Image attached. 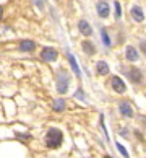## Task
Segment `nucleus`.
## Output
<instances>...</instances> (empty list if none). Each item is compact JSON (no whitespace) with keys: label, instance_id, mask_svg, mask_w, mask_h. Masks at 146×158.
<instances>
[{"label":"nucleus","instance_id":"12","mask_svg":"<svg viewBox=\"0 0 146 158\" xmlns=\"http://www.w3.org/2000/svg\"><path fill=\"white\" fill-rule=\"evenodd\" d=\"M81 49H83V52L86 56H94L96 54V46L89 39H85L83 43H81Z\"/></svg>","mask_w":146,"mask_h":158},{"label":"nucleus","instance_id":"21","mask_svg":"<svg viewBox=\"0 0 146 158\" xmlns=\"http://www.w3.org/2000/svg\"><path fill=\"white\" fill-rule=\"evenodd\" d=\"M77 98L85 99V95H83V90H81V88H78V91H77Z\"/></svg>","mask_w":146,"mask_h":158},{"label":"nucleus","instance_id":"5","mask_svg":"<svg viewBox=\"0 0 146 158\" xmlns=\"http://www.w3.org/2000/svg\"><path fill=\"white\" fill-rule=\"evenodd\" d=\"M41 59L44 62H55L58 59V52L54 48H44L41 51Z\"/></svg>","mask_w":146,"mask_h":158},{"label":"nucleus","instance_id":"22","mask_svg":"<svg viewBox=\"0 0 146 158\" xmlns=\"http://www.w3.org/2000/svg\"><path fill=\"white\" fill-rule=\"evenodd\" d=\"M2 18H3V7L0 5V20H2Z\"/></svg>","mask_w":146,"mask_h":158},{"label":"nucleus","instance_id":"1","mask_svg":"<svg viewBox=\"0 0 146 158\" xmlns=\"http://www.w3.org/2000/svg\"><path fill=\"white\" fill-rule=\"evenodd\" d=\"M44 143H45V147L50 148V150L60 148L62 143H63V132H62L58 127H50V129H47L45 137H44Z\"/></svg>","mask_w":146,"mask_h":158},{"label":"nucleus","instance_id":"6","mask_svg":"<svg viewBox=\"0 0 146 158\" xmlns=\"http://www.w3.org/2000/svg\"><path fill=\"white\" fill-rule=\"evenodd\" d=\"M119 111L124 118H133V108L128 101H119Z\"/></svg>","mask_w":146,"mask_h":158},{"label":"nucleus","instance_id":"17","mask_svg":"<svg viewBox=\"0 0 146 158\" xmlns=\"http://www.w3.org/2000/svg\"><path fill=\"white\" fill-rule=\"evenodd\" d=\"M33 3L36 5L39 10H44V8H45V3H47V2H45V0H33Z\"/></svg>","mask_w":146,"mask_h":158},{"label":"nucleus","instance_id":"20","mask_svg":"<svg viewBox=\"0 0 146 158\" xmlns=\"http://www.w3.org/2000/svg\"><path fill=\"white\" fill-rule=\"evenodd\" d=\"M140 49H141L143 54L146 56V41H140Z\"/></svg>","mask_w":146,"mask_h":158},{"label":"nucleus","instance_id":"14","mask_svg":"<svg viewBox=\"0 0 146 158\" xmlns=\"http://www.w3.org/2000/svg\"><path fill=\"white\" fill-rule=\"evenodd\" d=\"M65 108H67V103H65V99H63V98H57V99L52 101V109H54L55 113H63Z\"/></svg>","mask_w":146,"mask_h":158},{"label":"nucleus","instance_id":"16","mask_svg":"<svg viewBox=\"0 0 146 158\" xmlns=\"http://www.w3.org/2000/svg\"><path fill=\"white\" fill-rule=\"evenodd\" d=\"M101 38H102L104 46H106V48H110V38H109V33H107L106 28H102V30H101Z\"/></svg>","mask_w":146,"mask_h":158},{"label":"nucleus","instance_id":"19","mask_svg":"<svg viewBox=\"0 0 146 158\" xmlns=\"http://www.w3.org/2000/svg\"><path fill=\"white\" fill-rule=\"evenodd\" d=\"M117 148H119V152H120V153L124 155L125 158H128V152L125 150V147H124V145H122V143H117Z\"/></svg>","mask_w":146,"mask_h":158},{"label":"nucleus","instance_id":"10","mask_svg":"<svg viewBox=\"0 0 146 158\" xmlns=\"http://www.w3.org/2000/svg\"><path fill=\"white\" fill-rule=\"evenodd\" d=\"M78 31L83 34L85 38H89L91 34H93V28H91V25L86 20H80L78 21Z\"/></svg>","mask_w":146,"mask_h":158},{"label":"nucleus","instance_id":"13","mask_svg":"<svg viewBox=\"0 0 146 158\" xmlns=\"http://www.w3.org/2000/svg\"><path fill=\"white\" fill-rule=\"evenodd\" d=\"M34 49H36V43L31 39H25L20 43V51L21 52H33Z\"/></svg>","mask_w":146,"mask_h":158},{"label":"nucleus","instance_id":"15","mask_svg":"<svg viewBox=\"0 0 146 158\" xmlns=\"http://www.w3.org/2000/svg\"><path fill=\"white\" fill-rule=\"evenodd\" d=\"M109 64L107 62H104V60H99L96 64V73L97 75H107L109 73Z\"/></svg>","mask_w":146,"mask_h":158},{"label":"nucleus","instance_id":"2","mask_svg":"<svg viewBox=\"0 0 146 158\" xmlns=\"http://www.w3.org/2000/svg\"><path fill=\"white\" fill-rule=\"evenodd\" d=\"M55 88L58 95H65L70 88V73L67 69L60 67L55 73Z\"/></svg>","mask_w":146,"mask_h":158},{"label":"nucleus","instance_id":"3","mask_svg":"<svg viewBox=\"0 0 146 158\" xmlns=\"http://www.w3.org/2000/svg\"><path fill=\"white\" fill-rule=\"evenodd\" d=\"M124 69H125V72H127L128 80H130L132 83L138 85V83H141V81H143V72L138 67L132 65V67H124ZM124 69H122V70H124Z\"/></svg>","mask_w":146,"mask_h":158},{"label":"nucleus","instance_id":"11","mask_svg":"<svg viewBox=\"0 0 146 158\" xmlns=\"http://www.w3.org/2000/svg\"><path fill=\"white\" fill-rule=\"evenodd\" d=\"M67 59H68V62H70V67H72L73 73L80 78V77H81V70H80V67H78V62H77V59H75V56H73L70 51H67Z\"/></svg>","mask_w":146,"mask_h":158},{"label":"nucleus","instance_id":"7","mask_svg":"<svg viewBox=\"0 0 146 158\" xmlns=\"http://www.w3.org/2000/svg\"><path fill=\"white\" fill-rule=\"evenodd\" d=\"M96 10H97V15L101 16V18H107L109 13H110V7L106 0H101V2H97L96 5Z\"/></svg>","mask_w":146,"mask_h":158},{"label":"nucleus","instance_id":"9","mask_svg":"<svg viewBox=\"0 0 146 158\" xmlns=\"http://www.w3.org/2000/svg\"><path fill=\"white\" fill-rule=\"evenodd\" d=\"M130 15H132L133 21H136V23H141V21L144 20L143 8H141V7H138V5H133V7L130 8Z\"/></svg>","mask_w":146,"mask_h":158},{"label":"nucleus","instance_id":"23","mask_svg":"<svg viewBox=\"0 0 146 158\" xmlns=\"http://www.w3.org/2000/svg\"><path fill=\"white\" fill-rule=\"evenodd\" d=\"M104 158H112V156H110V155H106V156H104Z\"/></svg>","mask_w":146,"mask_h":158},{"label":"nucleus","instance_id":"18","mask_svg":"<svg viewBox=\"0 0 146 158\" xmlns=\"http://www.w3.org/2000/svg\"><path fill=\"white\" fill-rule=\"evenodd\" d=\"M115 18H120L122 16V8H120V2H115Z\"/></svg>","mask_w":146,"mask_h":158},{"label":"nucleus","instance_id":"8","mask_svg":"<svg viewBox=\"0 0 146 158\" xmlns=\"http://www.w3.org/2000/svg\"><path fill=\"white\" fill-rule=\"evenodd\" d=\"M125 59L128 62H136L140 59V52L136 51V48H133V46H127V48H125Z\"/></svg>","mask_w":146,"mask_h":158},{"label":"nucleus","instance_id":"4","mask_svg":"<svg viewBox=\"0 0 146 158\" xmlns=\"http://www.w3.org/2000/svg\"><path fill=\"white\" fill-rule=\"evenodd\" d=\"M109 81H110V88H112L115 93H125L127 91V85H125V81L122 80L119 75H112V77L109 78Z\"/></svg>","mask_w":146,"mask_h":158}]
</instances>
